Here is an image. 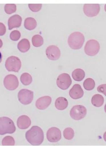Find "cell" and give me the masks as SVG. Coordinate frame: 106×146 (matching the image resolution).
<instances>
[{
    "label": "cell",
    "mask_w": 106,
    "mask_h": 146,
    "mask_svg": "<svg viewBox=\"0 0 106 146\" xmlns=\"http://www.w3.org/2000/svg\"><path fill=\"white\" fill-rule=\"evenodd\" d=\"M4 9L6 13L9 15L15 12L17 9V7L15 4H8L5 5Z\"/></svg>",
    "instance_id": "4316f807"
},
{
    "label": "cell",
    "mask_w": 106,
    "mask_h": 146,
    "mask_svg": "<svg viewBox=\"0 0 106 146\" xmlns=\"http://www.w3.org/2000/svg\"><path fill=\"white\" fill-rule=\"evenodd\" d=\"M32 42L34 47H40L43 45V38L40 35H35L32 38Z\"/></svg>",
    "instance_id": "cb8c5ba5"
},
{
    "label": "cell",
    "mask_w": 106,
    "mask_h": 146,
    "mask_svg": "<svg viewBox=\"0 0 106 146\" xmlns=\"http://www.w3.org/2000/svg\"><path fill=\"white\" fill-rule=\"evenodd\" d=\"M37 23L35 19L32 17H27L26 18L24 23V26L26 29L32 31L35 29Z\"/></svg>",
    "instance_id": "ffe728a7"
},
{
    "label": "cell",
    "mask_w": 106,
    "mask_h": 146,
    "mask_svg": "<svg viewBox=\"0 0 106 146\" xmlns=\"http://www.w3.org/2000/svg\"><path fill=\"white\" fill-rule=\"evenodd\" d=\"M69 95L73 99H80L83 96L84 92L80 85H74L69 91Z\"/></svg>",
    "instance_id": "5bb4252c"
},
{
    "label": "cell",
    "mask_w": 106,
    "mask_h": 146,
    "mask_svg": "<svg viewBox=\"0 0 106 146\" xmlns=\"http://www.w3.org/2000/svg\"><path fill=\"white\" fill-rule=\"evenodd\" d=\"M20 81L25 86H28L31 84L32 78L31 75L27 72L23 73L20 77Z\"/></svg>",
    "instance_id": "7402d4cb"
},
{
    "label": "cell",
    "mask_w": 106,
    "mask_h": 146,
    "mask_svg": "<svg viewBox=\"0 0 106 146\" xmlns=\"http://www.w3.org/2000/svg\"><path fill=\"white\" fill-rule=\"evenodd\" d=\"M91 102L92 105L95 107H101L104 104V97L100 94L94 95L91 98Z\"/></svg>",
    "instance_id": "44dd1931"
},
{
    "label": "cell",
    "mask_w": 106,
    "mask_h": 146,
    "mask_svg": "<svg viewBox=\"0 0 106 146\" xmlns=\"http://www.w3.org/2000/svg\"><path fill=\"white\" fill-rule=\"evenodd\" d=\"M87 114V109L83 105L74 106L71 109L70 115L71 117L75 120H80L84 118Z\"/></svg>",
    "instance_id": "8992f818"
},
{
    "label": "cell",
    "mask_w": 106,
    "mask_h": 146,
    "mask_svg": "<svg viewBox=\"0 0 106 146\" xmlns=\"http://www.w3.org/2000/svg\"><path fill=\"white\" fill-rule=\"evenodd\" d=\"M83 86L85 89L86 90H92L95 87V81L91 78H87L84 82Z\"/></svg>",
    "instance_id": "603a6c76"
},
{
    "label": "cell",
    "mask_w": 106,
    "mask_h": 146,
    "mask_svg": "<svg viewBox=\"0 0 106 146\" xmlns=\"http://www.w3.org/2000/svg\"><path fill=\"white\" fill-rule=\"evenodd\" d=\"M30 42L27 38H23L18 42V50L22 53H25L30 49Z\"/></svg>",
    "instance_id": "ac0fdd59"
},
{
    "label": "cell",
    "mask_w": 106,
    "mask_h": 146,
    "mask_svg": "<svg viewBox=\"0 0 106 146\" xmlns=\"http://www.w3.org/2000/svg\"><path fill=\"white\" fill-rule=\"evenodd\" d=\"M100 6L99 4H85L83 11L84 13L88 17H93L98 15L100 11Z\"/></svg>",
    "instance_id": "30bf717a"
},
{
    "label": "cell",
    "mask_w": 106,
    "mask_h": 146,
    "mask_svg": "<svg viewBox=\"0 0 106 146\" xmlns=\"http://www.w3.org/2000/svg\"><path fill=\"white\" fill-rule=\"evenodd\" d=\"M4 86L7 90L13 91L18 88L19 81L18 78L15 75L10 74L5 77L3 81Z\"/></svg>",
    "instance_id": "ba28073f"
},
{
    "label": "cell",
    "mask_w": 106,
    "mask_h": 146,
    "mask_svg": "<svg viewBox=\"0 0 106 146\" xmlns=\"http://www.w3.org/2000/svg\"><path fill=\"white\" fill-rule=\"evenodd\" d=\"M16 127L12 120L6 117H0V135L14 133Z\"/></svg>",
    "instance_id": "3957f363"
},
{
    "label": "cell",
    "mask_w": 106,
    "mask_h": 146,
    "mask_svg": "<svg viewBox=\"0 0 106 146\" xmlns=\"http://www.w3.org/2000/svg\"><path fill=\"white\" fill-rule=\"evenodd\" d=\"M106 85L105 84L100 85L97 88V90L99 92L102 93L105 96H106Z\"/></svg>",
    "instance_id": "f546056e"
},
{
    "label": "cell",
    "mask_w": 106,
    "mask_h": 146,
    "mask_svg": "<svg viewBox=\"0 0 106 146\" xmlns=\"http://www.w3.org/2000/svg\"><path fill=\"white\" fill-rule=\"evenodd\" d=\"M22 22V18L20 15H14L11 16L8 21L9 30H11L14 28L20 27Z\"/></svg>",
    "instance_id": "9a60e30c"
},
{
    "label": "cell",
    "mask_w": 106,
    "mask_h": 146,
    "mask_svg": "<svg viewBox=\"0 0 106 146\" xmlns=\"http://www.w3.org/2000/svg\"><path fill=\"white\" fill-rule=\"evenodd\" d=\"M57 85L59 88L62 90L68 89L72 84V80L69 74L62 73L58 77Z\"/></svg>",
    "instance_id": "9c48e42d"
},
{
    "label": "cell",
    "mask_w": 106,
    "mask_h": 146,
    "mask_svg": "<svg viewBox=\"0 0 106 146\" xmlns=\"http://www.w3.org/2000/svg\"><path fill=\"white\" fill-rule=\"evenodd\" d=\"M3 45V42L2 40H1V39H0V48H1L2 47Z\"/></svg>",
    "instance_id": "1f68e13d"
},
{
    "label": "cell",
    "mask_w": 106,
    "mask_h": 146,
    "mask_svg": "<svg viewBox=\"0 0 106 146\" xmlns=\"http://www.w3.org/2000/svg\"><path fill=\"white\" fill-rule=\"evenodd\" d=\"M100 49V44L96 40H89L85 46L84 51L87 55L93 56L98 54Z\"/></svg>",
    "instance_id": "5b68a950"
},
{
    "label": "cell",
    "mask_w": 106,
    "mask_h": 146,
    "mask_svg": "<svg viewBox=\"0 0 106 146\" xmlns=\"http://www.w3.org/2000/svg\"><path fill=\"white\" fill-rule=\"evenodd\" d=\"M21 37V33L19 31L15 30L11 32L10 35V39L13 41H17Z\"/></svg>",
    "instance_id": "83f0119b"
},
{
    "label": "cell",
    "mask_w": 106,
    "mask_h": 146,
    "mask_svg": "<svg viewBox=\"0 0 106 146\" xmlns=\"http://www.w3.org/2000/svg\"><path fill=\"white\" fill-rule=\"evenodd\" d=\"M33 92L26 89L20 90L18 94V98L21 104H29L33 99Z\"/></svg>",
    "instance_id": "52a82bcc"
},
{
    "label": "cell",
    "mask_w": 106,
    "mask_h": 146,
    "mask_svg": "<svg viewBox=\"0 0 106 146\" xmlns=\"http://www.w3.org/2000/svg\"><path fill=\"white\" fill-rule=\"evenodd\" d=\"M26 138L28 142L32 145H39L44 140V133L40 127L33 126L27 131Z\"/></svg>",
    "instance_id": "6da1fadb"
},
{
    "label": "cell",
    "mask_w": 106,
    "mask_h": 146,
    "mask_svg": "<svg viewBox=\"0 0 106 146\" xmlns=\"http://www.w3.org/2000/svg\"><path fill=\"white\" fill-rule=\"evenodd\" d=\"M85 41V37L82 33L75 32L71 33L68 38V45L71 49L78 50L81 49Z\"/></svg>",
    "instance_id": "7a4b0ae2"
},
{
    "label": "cell",
    "mask_w": 106,
    "mask_h": 146,
    "mask_svg": "<svg viewBox=\"0 0 106 146\" xmlns=\"http://www.w3.org/2000/svg\"><path fill=\"white\" fill-rule=\"evenodd\" d=\"M6 32V28L3 23H0V36H2Z\"/></svg>",
    "instance_id": "4dcf8cb0"
},
{
    "label": "cell",
    "mask_w": 106,
    "mask_h": 146,
    "mask_svg": "<svg viewBox=\"0 0 106 146\" xmlns=\"http://www.w3.org/2000/svg\"><path fill=\"white\" fill-rule=\"evenodd\" d=\"M52 98L49 96H44L38 98L36 102V107L39 110H45L52 102Z\"/></svg>",
    "instance_id": "4fadbf2b"
},
{
    "label": "cell",
    "mask_w": 106,
    "mask_h": 146,
    "mask_svg": "<svg viewBox=\"0 0 106 146\" xmlns=\"http://www.w3.org/2000/svg\"><path fill=\"white\" fill-rule=\"evenodd\" d=\"M61 132L57 127H52L48 129L47 132V138L51 143H56L61 139Z\"/></svg>",
    "instance_id": "8fae6325"
},
{
    "label": "cell",
    "mask_w": 106,
    "mask_h": 146,
    "mask_svg": "<svg viewBox=\"0 0 106 146\" xmlns=\"http://www.w3.org/2000/svg\"><path fill=\"white\" fill-rule=\"evenodd\" d=\"M5 66L9 72H18L22 66V63L18 57L11 56L6 60Z\"/></svg>",
    "instance_id": "277c9868"
},
{
    "label": "cell",
    "mask_w": 106,
    "mask_h": 146,
    "mask_svg": "<svg viewBox=\"0 0 106 146\" xmlns=\"http://www.w3.org/2000/svg\"><path fill=\"white\" fill-rule=\"evenodd\" d=\"M2 60V55L1 52H0V63L1 62Z\"/></svg>",
    "instance_id": "d6a6232c"
},
{
    "label": "cell",
    "mask_w": 106,
    "mask_h": 146,
    "mask_svg": "<svg viewBox=\"0 0 106 146\" xmlns=\"http://www.w3.org/2000/svg\"><path fill=\"white\" fill-rule=\"evenodd\" d=\"M55 105L57 109L62 111L68 107V101L65 98L60 97L56 100Z\"/></svg>",
    "instance_id": "e0dca14e"
},
{
    "label": "cell",
    "mask_w": 106,
    "mask_h": 146,
    "mask_svg": "<svg viewBox=\"0 0 106 146\" xmlns=\"http://www.w3.org/2000/svg\"><path fill=\"white\" fill-rule=\"evenodd\" d=\"M42 5L40 4H28V7L30 10L34 12L39 11L42 8Z\"/></svg>",
    "instance_id": "f1b7e54d"
},
{
    "label": "cell",
    "mask_w": 106,
    "mask_h": 146,
    "mask_svg": "<svg viewBox=\"0 0 106 146\" xmlns=\"http://www.w3.org/2000/svg\"><path fill=\"white\" fill-rule=\"evenodd\" d=\"M74 130L71 127H67L63 131V136L66 140H71L74 136Z\"/></svg>",
    "instance_id": "d4e9b609"
},
{
    "label": "cell",
    "mask_w": 106,
    "mask_h": 146,
    "mask_svg": "<svg viewBox=\"0 0 106 146\" xmlns=\"http://www.w3.org/2000/svg\"><path fill=\"white\" fill-rule=\"evenodd\" d=\"M15 143V140L13 137L9 136L5 137L2 142L3 146H14Z\"/></svg>",
    "instance_id": "484cf974"
},
{
    "label": "cell",
    "mask_w": 106,
    "mask_h": 146,
    "mask_svg": "<svg viewBox=\"0 0 106 146\" xmlns=\"http://www.w3.org/2000/svg\"><path fill=\"white\" fill-rule=\"evenodd\" d=\"M31 121L28 116L23 115L20 116L17 120V124L18 128L21 129H27L30 126Z\"/></svg>",
    "instance_id": "2e32d148"
},
{
    "label": "cell",
    "mask_w": 106,
    "mask_h": 146,
    "mask_svg": "<svg viewBox=\"0 0 106 146\" xmlns=\"http://www.w3.org/2000/svg\"><path fill=\"white\" fill-rule=\"evenodd\" d=\"M46 54L49 59L56 60L59 59L61 52L59 48L55 45H50L46 50Z\"/></svg>",
    "instance_id": "7c38bea8"
},
{
    "label": "cell",
    "mask_w": 106,
    "mask_h": 146,
    "mask_svg": "<svg viewBox=\"0 0 106 146\" xmlns=\"http://www.w3.org/2000/svg\"><path fill=\"white\" fill-rule=\"evenodd\" d=\"M72 77L75 81L81 82L83 80L85 77V72L80 68H78L73 71L72 74Z\"/></svg>",
    "instance_id": "d6986e66"
}]
</instances>
